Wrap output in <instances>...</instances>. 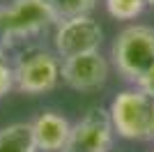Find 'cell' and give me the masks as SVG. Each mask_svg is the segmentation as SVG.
<instances>
[{"label":"cell","mask_w":154,"mask_h":152,"mask_svg":"<svg viewBox=\"0 0 154 152\" xmlns=\"http://www.w3.org/2000/svg\"><path fill=\"white\" fill-rule=\"evenodd\" d=\"M110 58L120 76L136 83L154 67V28L152 25H127L117 32L110 46Z\"/></svg>","instance_id":"obj_1"},{"label":"cell","mask_w":154,"mask_h":152,"mask_svg":"<svg viewBox=\"0 0 154 152\" xmlns=\"http://www.w3.org/2000/svg\"><path fill=\"white\" fill-rule=\"evenodd\" d=\"M108 113L117 136L127 141H154V97L138 85L122 90L110 101Z\"/></svg>","instance_id":"obj_2"},{"label":"cell","mask_w":154,"mask_h":152,"mask_svg":"<svg viewBox=\"0 0 154 152\" xmlns=\"http://www.w3.org/2000/svg\"><path fill=\"white\" fill-rule=\"evenodd\" d=\"M53 23L55 19L39 0H12L9 5H0V49L7 51L37 37Z\"/></svg>","instance_id":"obj_3"},{"label":"cell","mask_w":154,"mask_h":152,"mask_svg":"<svg viewBox=\"0 0 154 152\" xmlns=\"http://www.w3.org/2000/svg\"><path fill=\"white\" fill-rule=\"evenodd\" d=\"M60 62L58 53L46 49H30L16 58L12 65L14 71V90L23 95H44L51 92L60 81Z\"/></svg>","instance_id":"obj_4"},{"label":"cell","mask_w":154,"mask_h":152,"mask_svg":"<svg viewBox=\"0 0 154 152\" xmlns=\"http://www.w3.org/2000/svg\"><path fill=\"white\" fill-rule=\"evenodd\" d=\"M113 120L101 106H92L88 113L71 125L69 138L62 152H108L113 145Z\"/></svg>","instance_id":"obj_5"},{"label":"cell","mask_w":154,"mask_h":152,"mask_svg":"<svg viewBox=\"0 0 154 152\" xmlns=\"http://www.w3.org/2000/svg\"><path fill=\"white\" fill-rule=\"evenodd\" d=\"M101 42H103V30L99 21H94L90 14L60 21L55 28V37H53L55 53L62 60L71 55H81V53L99 51Z\"/></svg>","instance_id":"obj_6"},{"label":"cell","mask_w":154,"mask_h":152,"mask_svg":"<svg viewBox=\"0 0 154 152\" xmlns=\"http://www.w3.org/2000/svg\"><path fill=\"white\" fill-rule=\"evenodd\" d=\"M108 60L99 53H81V55H71L62 60L60 67V78H62L71 90L78 92H92L106 85L108 81Z\"/></svg>","instance_id":"obj_7"},{"label":"cell","mask_w":154,"mask_h":152,"mask_svg":"<svg viewBox=\"0 0 154 152\" xmlns=\"http://www.w3.org/2000/svg\"><path fill=\"white\" fill-rule=\"evenodd\" d=\"M32 138L39 152H62L69 138L71 125L64 115L55 111H44L30 122Z\"/></svg>","instance_id":"obj_8"},{"label":"cell","mask_w":154,"mask_h":152,"mask_svg":"<svg viewBox=\"0 0 154 152\" xmlns=\"http://www.w3.org/2000/svg\"><path fill=\"white\" fill-rule=\"evenodd\" d=\"M0 152H39L30 122H14L0 129Z\"/></svg>","instance_id":"obj_9"},{"label":"cell","mask_w":154,"mask_h":152,"mask_svg":"<svg viewBox=\"0 0 154 152\" xmlns=\"http://www.w3.org/2000/svg\"><path fill=\"white\" fill-rule=\"evenodd\" d=\"M39 2L51 12L55 23L74 19V16L90 14L92 9H94V5H97V0H39Z\"/></svg>","instance_id":"obj_10"},{"label":"cell","mask_w":154,"mask_h":152,"mask_svg":"<svg viewBox=\"0 0 154 152\" xmlns=\"http://www.w3.org/2000/svg\"><path fill=\"white\" fill-rule=\"evenodd\" d=\"M147 7V0H106V9L117 21H134Z\"/></svg>","instance_id":"obj_11"},{"label":"cell","mask_w":154,"mask_h":152,"mask_svg":"<svg viewBox=\"0 0 154 152\" xmlns=\"http://www.w3.org/2000/svg\"><path fill=\"white\" fill-rule=\"evenodd\" d=\"M9 90H14V71H12V65L5 58V49H0V99Z\"/></svg>","instance_id":"obj_12"},{"label":"cell","mask_w":154,"mask_h":152,"mask_svg":"<svg viewBox=\"0 0 154 152\" xmlns=\"http://www.w3.org/2000/svg\"><path fill=\"white\" fill-rule=\"evenodd\" d=\"M138 88L145 90L147 95H152V97H154V67H152V69H149L145 76H143L140 81H138Z\"/></svg>","instance_id":"obj_13"},{"label":"cell","mask_w":154,"mask_h":152,"mask_svg":"<svg viewBox=\"0 0 154 152\" xmlns=\"http://www.w3.org/2000/svg\"><path fill=\"white\" fill-rule=\"evenodd\" d=\"M147 5H154V0H147Z\"/></svg>","instance_id":"obj_14"},{"label":"cell","mask_w":154,"mask_h":152,"mask_svg":"<svg viewBox=\"0 0 154 152\" xmlns=\"http://www.w3.org/2000/svg\"><path fill=\"white\" fill-rule=\"evenodd\" d=\"M152 152H154V150H152Z\"/></svg>","instance_id":"obj_15"}]
</instances>
